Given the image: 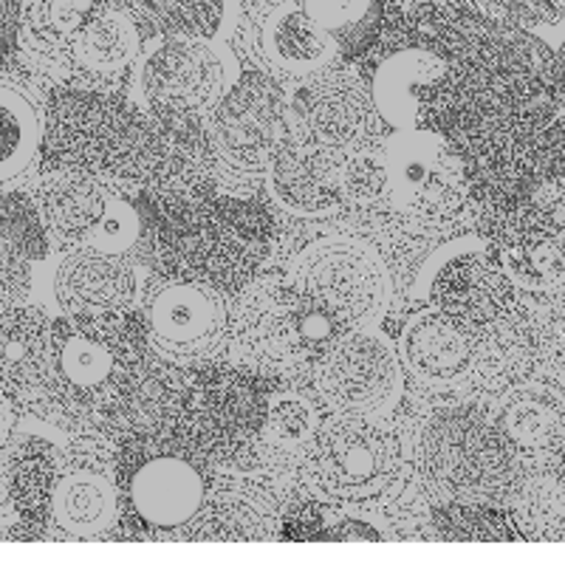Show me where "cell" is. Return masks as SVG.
Instances as JSON below:
<instances>
[{
    "mask_svg": "<svg viewBox=\"0 0 565 565\" xmlns=\"http://www.w3.org/2000/svg\"><path fill=\"white\" fill-rule=\"evenodd\" d=\"M97 12L94 0H23L20 43L43 63H68L79 29Z\"/></svg>",
    "mask_w": 565,
    "mask_h": 565,
    "instance_id": "27",
    "label": "cell"
},
{
    "mask_svg": "<svg viewBox=\"0 0 565 565\" xmlns=\"http://www.w3.org/2000/svg\"><path fill=\"white\" fill-rule=\"evenodd\" d=\"M116 184L74 168L49 173L34 193L40 224L60 244L122 255L139 235V215L116 193Z\"/></svg>",
    "mask_w": 565,
    "mask_h": 565,
    "instance_id": "10",
    "label": "cell"
},
{
    "mask_svg": "<svg viewBox=\"0 0 565 565\" xmlns=\"http://www.w3.org/2000/svg\"><path fill=\"white\" fill-rule=\"evenodd\" d=\"M23 0H0V54L12 52L20 38Z\"/></svg>",
    "mask_w": 565,
    "mask_h": 565,
    "instance_id": "35",
    "label": "cell"
},
{
    "mask_svg": "<svg viewBox=\"0 0 565 565\" xmlns=\"http://www.w3.org/2000/svg\"><path fill=\"white\" fill-rule=\"evenodd\" d=\"M244 371H204L179 405V438L186 450L218 463H244L257 452L269 413V387Z\"/></svg>",
    "mask_w": 565,
    "mask_h": 565,
    "instance_id": "8",
    "label": "cell"
},
{
    "mask_svg": "<svg viewBox=\"0 0 565 565\" xmlns=\"http://www.w3.org/2000/svg\"><path fill=\"white\" fill-rule=\"evenodd\" d=\"M430 297L441 315L476 334L507 317L514 291L509 277L483 252H456L436 271Z\"/></svg>",
    "mask_w": 565,
    "mask_h": 565,
    "instance_id": "19",
    "label": "cell"
},
{
    "mask_svg": "<svg viewBox=\"0 0 565 565\" xmlns=\"http://www.w3.org/2000/svg\"><path fill=\"white\" fill-rule=\"evenodd\" d=\"M119 518V483L108 444L79 438L54 463L49 492V523L60 537L90 540Z\"/></svg>",
    "mask_w": 565,
    "mask_h": 565,
    "instance_id": "15",
    "label": "cell"
},
{
    "mask_svg": "<svg viewBox=\"0 0 565 565\" xmlns=\"http://www.w3.org/2000/svg\"><path fill=\"white\" fill-rule=\"evenodd\" d=\"M444 71V57L430 49H402L376 68L373 99L387 122L411 130L418 122V94Z\"/></svg>",
    "mask_w": 565,
    "mask_h": 565,
    "instance_id": "25",
    "label": "cell"
},
{
    "mask_svg": "<svg viewBox=\"0 0 565 565\" xmlns=\"http://www.w3.org/2000/svg\"><path fill=\"white\" fill-rule=\"evenodd\" d=\"M289 134V103L264 74H244L232 83L206 119L212 159L232 175L266 173Z\"/></svg>",
    "mask_w": 565,
    "mask_h": 565,
    "instance_id": "11",
    "label": "cell"
},
{
    "mask_svg": "<svg viewBox=\"0 0 565 565\" xmlns=\"http://www.w3.org/2000/svg\"><path fill=\"white\" fill-rule=\"evenodd\" d=\"M385 186L407 218L438 224L467 201V175L450 141L430 130H402L387 141Z\"/></svg>",
    "mask_w": 565,
    "mask_h": 565,
    "instance_id": "14",
    "label": "cell"
},
{
    "mask_svg": "<svg viewBox=\"0 0 565 565\" xmlns=\"http://www.w3.org/2000/svg\"><path fill=\"white\" fill-rule=\"evenodd\" d=\"M119 498L148 532H184L201 512L206 481L195 458L170 438L139 436L116 463Z\"/></svg>",
    "mask_w": 565,
    "mask_h": 565,
    "instance_id": "9",
    "label": "cell"
},
{
    "mask_svg": "<svg viewBox=\"0 0 565 565\" xmlns=\"http://www.w3.org/2000/svg\"><path fill=\"white\" fill-rule=\"evenodd\" d=\"M159 224V246L179 277L235 282L257 266L269 246V215L252 201H201L175 195Z\"/></svg>",
    "mask_w": 565,
    "mask_h": 565,
    "instance_id": "4",
    "label": "cell"
},
{
    "mask_svg": "<svg viewBox=\"0 0 565 565\" xmlns=\"http://www.w3.org/2000/svg\"><path fill=\"white\" fill-rule=\"evenodd\" d=\"M552 476H554V481L559 483V487L565 489V444H559L557 450L552 452Z\"/></svg>",
    "mask_w": 565,
    "mask_h": 565,
    "instance_id": "39",
    "label": "cell"
},
{
    "mask_svg": "<svg viewBox=\"0 0 565 565\" xmlns=\"http://www.w3.org/2000/svg\"><path fill=\"white\" fill-rule=\"evenodd\" d=\"M43 114L12 79L0 77V186L26 175L43 148Z\"/></svg>",
    "mask_w": 565,
    "mask_h": 565,
    "instance_id": "28",
    "label": "cell"
},
{
    "mask_svg": "<svg viewBox=\"0 0 565 565\" xmlns=\"http://www.w3.org/2000/svg\"><path fill=\"white\" fill-rule=\"evenodd\" d=\"M186 526L190 540H271L280 537V498L269 483L226 476L206 492L204 507Z\"/></svg>",
    "mask_w": 565,
    "mask_h": 565,
    "instance_id": "21",
    "label": "cell"
},
{
    "mask_svg": "<svg viewBox=\"0 0 565 565\" xmlns=\"http://www.w3.org/2000/svg\"><path fill=\"white\" fill-rule=\"evenodd\" d=\"M12 286H14V282H12V280H7V277L0 275V300H3V297H7V291H9V289H12Z\"/></svg>",
    "mask_w": 565,
    "mask_h": 565,
    "instance_id": "40",
    "label": "cell"
},
{
    "mask_svg": "<svg viewBox=\"0 0 565 565\" xmlns=\"http://www.w3.org/2000/svg\"><path fill=\"white\" fill-rule=\"evenodd\" d=\"M139 280L128 257L97 246H77L54 271V297L65 315L99 317L128 311Z\"/></svg>",
    "mask_w": 565,
    "mask_h": 565,
    "instance_id": "20",
    "label": "cell"
},
{
    "mask_svg": "<svg viewBox=\"0 0 565 565\" xmlns=\"http://www.w3.org/2000/svg\"><path fill=\"white\" fill-rule=\"evenodd\" d=\"M170 38H218L230 26L235 0H145Z\"/></svg>",
    "mask_w": 565,
    "mask_h": 565,
    "instance_id": "31",
    "label": "cell"
},
{
    "mask_svg": "<svg viewBox=\"0 0 565 565\" xmlns=\"http://www.w3.org/2000/svg\"><path fill=\"white\" fill-rule=\"evenodd\" d=\"M402 467V447L380 413H337L302 452V481L317 498L365 503L385 492Z\"/></svg>",
    "mask_w": 565,
    "mask_h": 565,
    "instance_id": "6",
    "label": "cell"
},
{
    "mask_svg": "<svg viewBox=\"0 0 565 565\" xmlns=\"http://www.w3.org/2000/svg\"><path fill=\"white\" fill-rule=\"evenodd\" d=\"M235 60L224 45L201 38H170L145 57L139 94L145 108L179 119L210 114L235 83Z\"/></svg>",
    "mask_w": 565,
    "mask_h": 565,
    "instance_id": "12",
    "label": "cell"
},
{
    "mask_svg": "<svg viewBox=\"0 0 565 565\" xmlns=\"http://www.w3.org/2000/svg\"><path fill=\"white\" fill-rule=\"evenodd\" d=\"M139 52V32L128 14L116 9H103L88 18L79 29L74 49H71V63L94 74V77H110L128 68Z\"/></svg>",
    "mask_w": 565,
    "mask_h": 565,
    "instance_id": "29",
    "label": "cell"
},
{
    "mask_svg": "<svg viewBox=\"0 0 565 565\" xmlns=\"http://www.w3.org/2000/svg\"><path fill=\"white\" fill-rule=\"evenodd\" d=\"M264 52L282 74L309 77L334 60L337 40L306 9L289 3L266 20Z\"/></svg>",
    "mask_w": 565,
    "mask_h": 565,
    "instance_id": "24",
    "label": "cell"
},
{
    "mask_svg": "<svg viewBox=\"0 0 565 565\" xmlns=\"http://www.w3.org/2000/svg\"><path fill=\"white\" fill-rule=\"evenodd\" d=\"M291 286L309 320L353 331L380 320L391 282L380 255L351 238H322L291 266Z\"/></svg>",
    "mask_w": 565,
    "mask_h": 565,
    "instance_id": "7",
    "label": "cell"
},
{
    "mask_svg": "<svg viewBox=\"0 0 565 565\" xmlns=\"http://www.w3.org/2000/svg\"><path fill=\"white\" fill-rule=\"evenodd\" d=\"M557 411L548 407L540 396H526L514 398L512 405L507 407V427L503 430L509 433V438L521 444H543L554 436L557 430Z\"/></svg>",
    "mask_w": 565,
    "mask_h": 565,
    "instance_id": "32",
    "label": "cell"
},
{
    "mask_svg": "<svg viewBox=\"0 0 565 565\" xmlns=\"http://www.w3.org/2000/svg\"><path fill=\"white\" fill-rule=\"evenodd\" d=\"M12 427H14V418H12V411H9V398L0 393V452L7 450L9 438H12Z\"/></svg>",
    "mask_w": 565,
    "mask_h": 565,
    "instance_id": "38",
    "label": "cell"
},
{
    "mask_svg": "<svg viewBox=\"0 0 565 565\" xmlns=\"http://www.w3.org/2000/svg\"><path fill=\"white\" fill-rule=\"evenodd\" d=\"M49 320L38 309H0V393L26 396L38 391Z\"/></svg>",
    "mask_w": 565,
    "mask_h": 565,
    "instance_id": "26",
    "label": "cell"
},
{
    "mask_svg": "<svg viewBox=\"0 0 565 565\" xmlns=\"http://www.w3.org/2000/svg\"><path fill=\"white\" fill-rule=\"evenodd\" d=\"M300 7L334 40L365 29L376 14V0H302Z\"/></svg>",
    "mask_w": 565,
    "mask_h": 565,
    "instance_id": "33",
    "label": "cell"
},
{
    "mask_svg": "<svg viewBox=\"0 0 565 565\" xmlns=\"http://www.w3.org/2000/svg\"><path fill=\"white\" fill-rule=\"evenodd\" d=\"M232 340L241 360L260 371L295 365L309 340V317L295 286L280 277H257L232 311Z\"/></svg>",
    "mask_w": 565,
    "mask_h": 565,
    "instance_id": "16",
    "label": "cell"
},
{
    "mask_svg": "<svg viewBox=\"0 0 565 565\" xmlns=\"http://www.w3.org/2000/svg\"><path fill=\"white\" fill-rule=\"evenodd\" d=\"M385 186V159L342 161V195L353 201H371Z\"/></svg>",
    "mask_w": 565,
    "mask_h": 565,
    "instance_id": "34",
    "label": "cell"
},
{
    "mask_svg": "<svg viewBox=\"0 0 565 565\" xmlns=\"http://www.w3.org/2000/svg\"><path fill=\"white\" fill-rule=\"evenodd\" d=\"M148 382L145 322L128 311L49 322L38 391L54 418L94 424L116 416Z\"/></svg>",
    "mask_w": 565,
    "mask_h": 565,
    "instance_id": "3",
    "label": "cell"
},
{
    "mask_svg": "<svg viewBox=\"0 0 565 565\" xmlns=\"http://www.w3.org/2000/svg\"><path fill=\"white\" fill-rule=\"evenodd\" d=\"M424 481L456 503H481L507 492L514 444L503 427L469 407H450L427 422L418 441Z\"/></svg>",
    "mask_w": 565,
    "mask_h": 565,
    "instance_id": "5",
    "label": "cell"
},
{
    "mask_svg": "<svg viewBox=\"0 0 565 565\" xmlns=\"http://www.w3.org/2000/svg\"><path fill=\"white\" fill-rule=\"evenodd\" d=\"M315 436V413L295 393H271L257 458L269 467H289L300 458Z\"/></svg>",
    "mask_w": 565,
    "mask_h": 565,
    "instance_id": "30",
    "label": "cell"
},
{
    "mask_svg": "<svg viewBox=\"0 0 565 565\" xmlns=\"http://www.w3.org/2000/svg\"><path fill=\"white\" fill-rule=\"evenodd\" d=\"M450 63L418 94L458 148L476 161L514 159L532 148L552 114V79L532 38L492 20L447 23Z\"/></svg>",
    "mask_w": 565,
    "mask_h": 565,
    "instance_id": "1",
    "label": "cell"
},
{
    "mask_svg": "<svg viewBox=\"0 0 565 565\" xmlns=\"http://www.w3.org/2000/svg\"><path fill=\"white\" fill-rule=\"evenodd\" d=\"M289 119H295L302 139L342 150L371 125V97L351 68H320L295 94Z\"/></svg>",
    "mask_w": 565,
    "mask_h": 565,
    "instance_id": "18",
    "label": "cell"
},
{
    "mask_svg": "<svg viewBox=\"0 0 565 565\" xmlns=\"http://www.w3.org/2000/svg\"><path fill=\"white\" fill-rule=\"evenodd\" d=\"M18 521V509H14L12 483H9V467H0V529L12 526Z\"/></svg>",
    "mask_w": 565,
    "mask_h": 565,
    "instance_id": "36",
    "label": "cell"
},
{
    "mask_svg": "<svg viewBox=\"0 0 565 565\" xmlns=\"http://www.w3.org/2000/svg\"><path fill=\"white\" fill-rule=\"evenodd\" d=\"M552 88H554V99L565 105V43L559 49V54L554 57L552 65Z\"/></svg>",
    "mask_w": 565,
    "mask_h": 565,
    "instance_id": "37",
    "label": "cell"
},
{
    "mask_svg": "<svg viewBox=\"0 0 565 565\" xmlns=\"http://www.w3.org/2000/svg\"><path fill=\"white\" fill-rule=\"evenodd\" d=\"M398 360L422 382L444 385L458 380L472 362L469 331L441 311H422L411 317L398 337Z\"/></svg>",
    "mask_w": 565,
    "mask_h": 565,
    "instance_id": "23",
    "label": "cell"
},
{
    "mask_svg": "<svg viewBox=\"0 0 565 565\" xmlns=\"http://www.w3.org/2000/svg\"><path fill=\"white\" fill-rule=\"evenodd\" d=\"M49 145L63 168L199 199L210 184V145L190 119L125 99L65 90L52 103Z\"/></svg>",
    "mask_w": 565,
    "mask_h": 565,
    "instance_id": "2",
    "label": "cell"
},
{
    "mask_svg": "<svg viewBox=\"0 0 565 565\" xmlns=\"http://www.w3.org/2000/svg\"><path fill=\"white\" fill-rule=\"evenodd\" d=\"M141 322L161 360L175 365H201L224 348L230 311L212 282L173 277L150 286Z\"/></svg>",
    "mask_w": 565,
    "mask_h": 565,
    "instance_id": "13",
    "label": "cell"
},
{
    "mask_svg": "<svg viewBox=\"0 0 565 565\" xmlns=\"http://www.w3.org/2000/svg\"><path fill=\"white\" fill-rule=\"evenodd\" d=\"M266 179L271 199L297 215H320L342 199V159L337 150L302 136L282 141Z\"/></svg>",
    "mask_w": 565,
    "mask_h": 565,
    "instance_id": "22",
    "label": "cell"
},
{
    "mask_svg": "<svg viewBox=\"0 0 565 565\" xmlns=\"http://www.w3.org/2000/svg\"><path fill=\"white\" fill-rule=\"evenodd\" d=\"M317 387L337 413H382L402 391L398 353L367 328L345 331L322 353Z\"/></svg>",
    "mask_w": 565,
    "mask_h": 565,
    "instance_id": "17",
    "label": "cell"
}]
</instances>
